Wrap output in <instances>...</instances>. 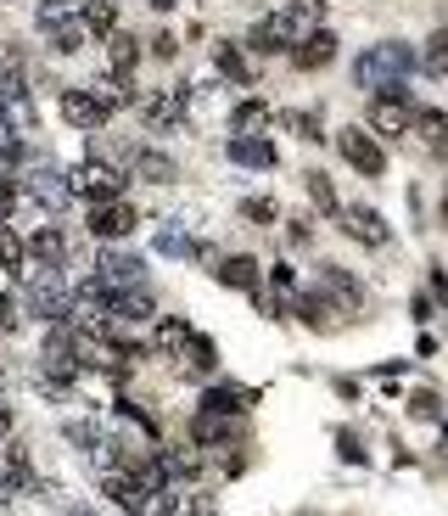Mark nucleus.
Instances as JSON below:
<instances>
[{
	"mask_svg": "<svg viewBox=\"0 0 448 516\" xmlns=\"http://www.w3.org/2000/svg\"><path fill=\"white\" fill-rule=\"evenodd\" d=\"M409 68H415V57H409V45L398 40H381L370 45L359 62H353V85L370 90V96H404V79Z\"/></svg>",
	"mask_w": 448,
	"mask_h": 516,
	"instance_id": "nucleus-1",
	"label": "nucleus"
},
{
	"mask_svg": "<svg viewBox=\"0 0 448 516\" xmlns=\"http://www.w3.org/2000/svg\"><path fill=\"white\" fill-rule=\"evenodd\" d=\"M73 371H79V337L68 326H51V337L40 348V382L62 387V382H73Z\"/></svg>",
	"mask_w": 448,
	"mask_h": 516,
	"instance_id": "nucleus-2",
	"label": "nucleus"
},
{
	"mask_svg": "<svg viewBox=\"0 0 448 516\" xmlns=\"http://www.w3.org/2000/svg\"><path fill=\"white\" fill-rule=\"evenodd\" d=\"M68 191L73 197H90V208L96 202H118L124 197V180H118V169H107V163H79V169H68Z\"/></svg>",
	"mask_w": 448,
	"mask_h": 516,
	"instance_id": "nucleus-3",
	"label": "nucleus"
},
{
	"mask_svg": "<svg viewBox=\"0 0 448 516\" xmlns=\"http://www.w3.org/2000/svg\"><path fill=\"white\" fill-rule=\"evenodd\" d=\"M336 152H342V158H348L359 174H370V180H376V174H387V152H381V146L370 141V135H364L359 124L336 135Z\"/></svg>",
	"mask_w": 448,
	"mask_h": 516,
	"instance_id": "nucleus-4",
	"label": "nucleus"
},
{
	"mask_svg": "<svg viewBox=\"0 0 448 516\" xmlns=\"http://www.w3.org/2000/svg\"><path fill=\"white\" fill-rule=\"evenodd\" d=\"M314 292H320V298H331L336 309H342V315H353V309L364 303L359 281H353V275L342 270V264H320V270H314Z\"/></svg>",
	"mask_w": 448,
	"mask_h": 516,
	"instance_id": "nucleus-5",
	"label": "nucleus"
},
{
	"mask_svg": "<svg viewBox=\"0 0 448 516\" xmlns=\"http://www.w3.org/2000/svg\"><path fill=\"white\" fill-rule=\"evenodd\" d=\"M180 113H185V85H163V90H146L140 96V124L146 129L180 124Z\"/></svg>",
	"mask_w": 448,
	"mask_h": 516,
	"instance_id": "nucleus-6",
	"label": "nucleus"
},
{
	"mask_svg": "<svg viewBox=\"0 0 448 516\" xmlns=\"http://www.w3.org/2000/svg\"><path fill=\"white\" fill-rule=\"evenodd\" d=\"M68 292H62V275H34V281H28V309H34V315L40 320H51V326H62V320H68Z\"/></svg>",
	"mask_w": 448,
	"mask_h": 516,
	"instance_id": "nucleus-7",
	"label": "nucleus"
},
{
	"mask_svg": "<svg viewBox=\"0 0 448 516\" xmlns=\"http://www.w3.org/2000/svg\"><path fill=\"white\" fill-rule=\"evenodd\" d=\"M140 275H146V264H140V253H101V264H96V287H107V292H129V287H140Z\"/></svg>",
	"mask_w": 448,
	"mask_h": 516,
	"instance_id": "nucleus-8",
	"label": "nucleus"
},
{
	"mask_svg": "<svg viewBox=\"0 0 448 516\" xmlns=\"http://www.w3.org/2000/svg\"><path fill=\"white\" fill-rule=\"evenodd\" d=\"M135 225H140V214L129 208L124 197H118V202H96V208H90V236H101V242H118V236H129Z\"/></svg>",
	"mask_w": 448,
	"mask_h": 516,
	"instance_id": "nucleus-9",
	"label": "nucleus"
},
{
	"mask_svg": "<svg viewBox=\"0 0 448 516\" xmlns=\"http://www.w3.org/2000/svg\"><path fill=\"white\" fill-rule=\"evenodd\" d=\"M62 118H68L73 129H101L112 118V107L96 90H62Z\"/></svg>",
	"mask_w": 448,
	"mask_h": 516,
	"instance_id": "nucleus-10",
	"label": "nucleus"
},
{
	"mask_svg": "<svg viewBox=\"0 0 448 516\" xmlns=\"http://www.w3.org/2000/svg\"><path fill=\"white\" fill-rule=\"evenodd\" d=\"M342 230H348L353 242H364V247H387L392 242L387 219H381L376 208H342Z\"/></svg>",
	"mask_w": 448,
	"mask_h": 516,
	"instance_id": "nucleus-11",
	"label": "nucleus"
},
{
	"mask_svg": "<svg viewBox=\"0 0 448 516\" xmlns=\"http://www.w3.org/2000/svg\"><path fill=\"white\" fill-rule=\"evenodd\" d=\"M370 124H376L381 135H404V129H415V107H409V96H376Z\"/></svg>",
	"mask_w": 448,
	"mask_h": 516,
	"instance_id": "nucleus-12",
	"label": "nucleus"
},
{
	"mask_svg": "<svg viewBox=\"0 0 448 516\" xmlns=\"http://www.w3.org/2000/svg\"><path fill=\"white\" fill-rule=\"evenodd\" d=\"M23 191H28L34 202H40L45 214H56V208H62V202L73 197V191H68V174H51V169H34V174L23 180Z\"/></svg>",
	"mask_w": 448,
	"mask_h": 516,
	"instance_id": "nucleus-13",
	"label": "nucleus"
},
{
	"mask_svg": "<svg viewBox=\"0 0 448 516\" xmlns=\"http://www.w3.org/2000/svg\"><path fill=\"white\" fill-rule=\"evenodd\" d=\"M129 174L152 180V186H168V180H180L174 158H163V152H152V146H135V152H129Z\"/></svg>",
	"mask_w": 448,
	"mask_h": 516,
	"instance_id": "nucleus-14",
	"label": "nucleus"
},
{
	"mask_svg": "<svg viewBox=\"0 0 448 516\" xmlns=\"http://www.w3.org/2000/svg\"><path fill=\"white\" fill-rule=\"evenodd\" d=\"M17 488H34V466H28V449H0V494H17Z\"/></svg>",
	"mask_w": 448,
	"mask_h": 516,
	"instance_id": "nucleus-15",
	"label": "nucleus"
},
{
	"mask_svg": "<svg viewBox=\"0 0 448 516\" xmlns=\"http://www.w3.org/2000/svg\"><path fill=\"white\" fill-rule=\"evenodd\" d=\"M331 57H336V34H325V29H314L303 45L292 51V62L303 73H314V68H331Z\"/></svg>",
	"mask_w": 448,
	"mask_h": 516,
	"instance_id": "nucleus-16",
	"label": "nucleus"
},
{
	"mask_svg": "<svg viewBox=\"0 0 448 516\" xmlns=\"http://www.w3.org/2000/svg\"><path fill=\"white\" fill-rule=\"evenodd\" d=\"M224 158H230V163H247V169H275V146L258 141V135H236V141L224 146Z\"/></svg>",
	"mask_w": 448,
	"mask_h": 516,
	"instance_id": "nucleus-17",
	"label": "nucleus"
},
{
	"mask_svg": "<svg viewBox=\"0 0 448 516\" xmlns=\"http://www.w3.org/2000/svg\"><path fill=\"white\" fill-rule=\"evenodd\" d=\"M28 258H34V264H40L45 275H62V258H68V247H62V236H56V230L45 225L40 236L28 242Z\"/></svg>",
	"mask_w": 448,
	"mask_h": 516,
	"instance_id": "nucleus-18",
	"label": "nucleus"
},
{
	"mask_svg": "<svg viewBox=\"0 0 448 516\" xmlns=\"http://www.w3.org/2000/svg\"><path fill=\"white\" fill-rule=\"evenodd\" d=\"M202 410H208V416H241V410H252V393L247 387H208Z\"/></svg>",
	"mask_w": 448,
	"mask_h": 516,
	"instance_id": "nucleus-19",
	"label": "nucleus"
},
{
	"mask_svg": "<svg viewBox=\"0 0 448 516\" xmlns=\"http://www.w3.org/2000/svg\"><path fill=\"white\" fill-rule=\"evenodd\" d=\"M135 62H140L135 40H129V34H107V73H112V79H129Z\"/></svg>",
	"mask_w": 448,
	"mask_h": 516,
	"instance_id": "nucleus-20",
	"label": "nucleus"
},
{
	"mask_svg": "<svg viewBox=\"0 0 448 516\" xmlns=\"http://www.w3.org/2000/svg\"><path fill=\"white\" fill-rule=\"evenodd\" d=\"M224 287H241V292H258V264L252 258H224L219 270H213Z\"/></svg>",
	"mask_w": 448,
	"mask_h": 516,
	"instance_id": "nucleus-21",
	"label": "nucleus"
},
{
	"mask_svg": "<svg viewBox=\"0 0 448 516\" xmlns=\"http://www.w3.org/2000/svg\"><path fill=\"white\" fill-rule=\"evenodd\" d=\"M303 186H308V202L320 208V214H331V219H342V202H336V191H331V180H325L320 169H308L303 174Z\"/></svg>",
	"mask_w": 448,
	"mask_h": 516,
	"instance_id": "nucleus-22",
	"label": "nucleus"
},
{
	"mask_svg": "<svg viewBox=\"0 0 448 516\" xmlns=\"http://www.w3.org/2000/svg\"><path fill=\"white\" fill-rule=\"evenodd\" d=\"M191 337H196V331L185 326V320H163V326H157V337H152V348H157V354H180Z\"/></svg>",
	"mask_w": 448,
	"mask_h": 516,
	"instance_id": "nucleus-23",
	"label": "nucleus"
},
{
	"mask_svg": "<svg viewBox=\"0 0 448 516\" xmlns=\"http://www.w3.org/2000/svg\"><path fill=\"white\" fill-rule=\"evenodd\" d=\"M23 258H28L23 236H17V230H6V225H0V270H12V275H28V270H23Z\"/></svg>",
	"mask_w": 448,
	"mask_h": 516,
	"instance_id": "nucleus-24",
	"label": "nucleus"
},
{
	"mask_svg": "<svg viewBox=\"0 0 448 516\" xmlns=\"http://www.w3.org/2000/svg\"><path fill=\"white\" fill-rule=\"evenodd\" d=\"M79 23H84V34H112V0H84Z\"/></svg>",
	"mask_w": 448,
	"mask_h": 516,
	"instance_id": "nucleus-25",
	"label": "nucleus"
},
{
	"mask_svg": "<svg viewBox=\"0 0 448 516\" xmlns=\"http://www.w3.org/2000/svg\"><path fill=\"white\" fill-rule=\"evenodd\" d=\"M213 365H219L213 343H208V337H191V343H185V371H191V376H208Z\"/></svg>",
	"mask_w": 448,
	"mask_h": 516,
	"instance_id": "nucleus-26",
	"label": "nucleus"
},
{
	"mask_svg": "<svg viewBox=\"0 0 448 516\" xmlns=\"http://www.w3.org/2000/svg\"><path fill=\"white\" fill-rule=\"evenodd\" d=\"M420 68L432 73V79H443V73H448V29H437L432 40H426V57H420Z\"/></svg>",
	"mask_w": 448,
	"mask_h": 516,
	"instance_id": "nucleus-27",
	"label": "nucleus"
},
{
	"mask_svg": "<svg viewBox=\"0 0 448 516\" xmlns=\"http://www.w3.org/2000/svg\"><path fill=\"white\" fill-rule=\"evenodd\" d=\"M191 438H196V444H224L230 427H224V416H208V410H202V416L191 421Z\"/></svg>",
	"mask_w": 448,
	"mask_h": 516,
	"instance_id": "nucleus-28",
	"label": "nucleus"
},
{
	"mask_svg": "<svg viewBox=\"0 0 448 516\" xmlns=\"http://www.w3.org/2000/svg\"><path fill=\"white\" fill-rule=\"evenodd\" d=\"M45 34H51V51H62V57H73V51L84 45V23H79V17L62 23V29H45Z\"/></svg>",
	"mask_w": 448,
	"mask_h": 516,
	"instance_id": "nucleus-29",
	"label": "nucleus"
},
{
	"mask_svg": "<svg viewBox=\"0 0 448 516\" xmlns=\"http://www.w3.org/2000/svg\"><path fill=\"white\" fill-rule=\"evenodd\" d=\"M275 124L292 129V135H303V141H320V113H280Z\"/></svg>",
	"mask_w": 448,
	"mask_h": 516,
	"instance_id": "nucleus-30",
	"label": "nucleus"
},
{
	"mask_svg": "<svg viewBox=\"0 0 448 516\" xmlns=\"http://www.w3.org/2000/svg\"><path fill=\"white\" fill-rule=\"evenodd\" d=\"M213 68H219V73H230V79H247V62H241V51H236V45H219V51H213Z\"/></svg>",
	"mask_w": 448,
	"mask_h": 516,
	"instance_id": "nucleus-31",
	"label": "nucleus"
},
{
	"mask_svg": "<svg viewBox=\"0 0 448 516\" xmlns=\"http://www.w3.org/2000/svg\"><path fill=\"white\" fill-rule=\"evenodd\" d=\"M264 118H269V107H264V101H241L230 124H236V135H247V129H252V124H264Z\"/></svg>",
	"mask_w": 448,
	"mask_h": 516,
	"instance_id": "nucleus-32",
	"label": "nucleus"
},
{
	"mask_svg": "<svg viewBox=\"0 0 448 516\" xmlns=\"http://www.w3.org/2000/svg\"><path fill=\"white\" fill-rule=\"evenodd\" d=\"M157 247H163V253H196V247H191V236H185V230H163V236H157Z\"/></svg>",
	"mask_w": 448,
	"mask_h": 516,
	"instance_id": "nucleus-33",
	"label": "nucleus"
},
{
	"mask_svg": "<svg viewBox=\"0 0 448 516\" xmlns=\"http://www.w3.org/2000/svg\"><path fill=\"white\" fill-rule=\"evenodd\" d=\"M241 214H247V219H258V225H275V202L252 197V202H241Z\"/></svg>",
	"mask_w": 448,
	"mask_h": 516,
	"instance_id": "nucleus-34",
	"label": "nucleus"
},
{
	"mask_svg": "<svg viewBox=\"0 0 448 516\" xmlns=\"http://www.w3.org/2000/svg\"><path fill=\"white\" fill-rule=\"evenodd\" d=\"M415 124L426 129L432 141H443V135H448V113H415Z\"/></svg>",
	"mask_w": 448,
	"mask_h": 516,
	"instance_id": "nucleus-35",
	"label": "nucleus"
},
{
	"mask_svg": "<svg viewBox=\"0 0 448 516\" xmlns=\"http://www.w3.org/2000/svg\"><path fill=\"white\" fill-rule=\"evenodd\" d=\"M68 438H73V444H84V449H90V444H96V427H84V421H73V427H68Z\"/></svg>",
	"mask_w": 448,
	"mask_h": 516,
	"instance_id": "nucleus-36",
	"label": "nucleus"
},
{
	"mask_svg": "<svg viewBox=\"0 0 448 516\" xmlns=\"http://www.w3.org/2000/svg\"><path fill=\"white\" fill-rule=\"evenodd\" d=\"M152 51H157V57H174V51H180V40H174V34H157Z\"/></svg>",
	"mask_w": 448,
	"mask_h": 516,
	"instance_id": "nucleus-37",
	"label": "nucleus"
},
{
	"mask_svg": "<svg viewBox=\"0 0 448 516\" xmlns=\"http://www.w3.org/2000/svg\"><path fill=\"white\" fill-rule=\"evenodd\" d=\"M336 444H342V460H364V449L353 444V432H342V438H336Z\"/></svg>",
	"mask_w": 448,
	"mask_h": 516,
	"instance_id": "nucleus-38",
	"label": "nucleus"
},
{
	"mask_svg": "<svg viewBox=\"0 0 448 516\" xmlns=\"http://www.w3.org/2000/svg\"><path fill=\"white\" fill-rule=\"evenodd\" d=\"M12 320H17V315H12V303L0 298V326H12Z\"/></svg>",
	"mask_w": 448,
	"mask_h": 516,
	"instance_id": "nucleus-39",
	"label": "nucleus"
},
{
	"mask_svg": "<svg viewBox=\"0 0 448 516\" xmlns=\"http://www.w3.org/2000/svg\"><path fill=\"white\" fill-rule=\"evenodd\" d=\"M152 6H157V12H168V6H180V0H152Z\"/></svg>",
	"mask_w": 448,
	"mask_h": 516,
	"instance_id": "nucleus-40",
	"label": "nucleus"
},
{
	"mask_svg": "<svg viewBox=\"0 0 448 516\" xmlns=\"http://www.w3.org/2000/svg\"><path fill=\"white\" fill-rule=\"evenodd\" d=\"M73 516H90V511H73Z\"/></svg>",
	"mask_w": 448,
	"mask_h": 516,
	"instance_id": "nucleus-41",
	"label": "nucleus"
},
{
	"mask_svg": "<svg viewBox=\"0 0 448 516\" xmlns=\"http://www.w3.org/2000/svg\"><path fill=\"white\" fill-rule=\"evenodd\" d=\"M0 382H6V371H0Z\"/></svg>",
	"mask_w": 448,
	"mask_h": 516,
	"instance_id": "nucleus-42",
	"label": "nucleus"
},
{
	"mask_svg": "<svg viewBox=\"0 0 448 516\" xmlns=\"http://www.w3.org/2000/svg\"><path fill=\"white\" fill-rule=\"evenodd\" d=\"M140 516H152V511H140Z\"/></svg>",
	"mask_w": 448,
	"mask_h": 516,
	"instance_id": "nucleus-43",
	"label": "nucleus"
}]
</instances>
